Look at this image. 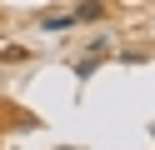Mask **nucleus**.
Returning a JSON list of instances; mask_svg holds the SVG:
<instances>
[{
    "mask_svg": "<svg viewBox=\"0 0 155 150\" xmlns=\"http://www.w3.org/2000/svg\"><path fill=\"white\" fill-rule=\"evenodd\" d=\"M150 140H155V125H150Z\"/></svg>",
    "mask_w": 155,
    "mask_h": 150,
    "instance_id": "f03ea898",
    "label": "nucleus"
},
{
    "mask_svg": "<svg viewBox=\"0 0 155 150\" xmlns=\"http://www.w3.org/2000/svg\"><path fill=\"white\" fill-rule=\"evenodd\" d=\"M95 20H105V5L100 0H80L75 5V25H95Z\"/></svg>",
    "mask_w": 155,
    "mask_h": 150,
    "instance_id": "f257e3e1",
    "label": "nucleus"
}]
</instances>
